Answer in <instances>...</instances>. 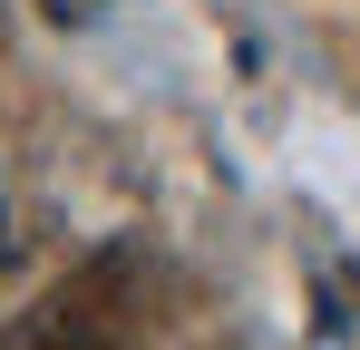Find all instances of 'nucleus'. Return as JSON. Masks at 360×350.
Returning a JSON list of instances; mask_svg holds the SVG:
<instances>
[{"label": "nucleus", "mask_w": 360, "mask_h": 350, "mask_svg": "<svg viewBox=\"0 0 360 350\" xmlns=\"http://www.w3.org/2000/svg\"><path fill=\"white\" fill-rule=\"evenodd\" d=\"M39 10H49V20H88L98 0H39Z\"/></svg>", "instance_id": "obj_2"}, {"label": "nucleus", "mask_w": 360, "mask_h": 350, "mask_svg": "<svg viewBox=\"0 0 360 350\" xmlns=\"http://www.w3.org/2000/svg\"><path fill=\"white\" fill-rule=\"evenodd\" d=\"M127 273H136L127 253H98V263H88L78 283H59V292H49V311L30 321V341H88V331H108V321H117V292H127Z\"/></svg>", "instance_id": "obj_1"}]
</instances>
